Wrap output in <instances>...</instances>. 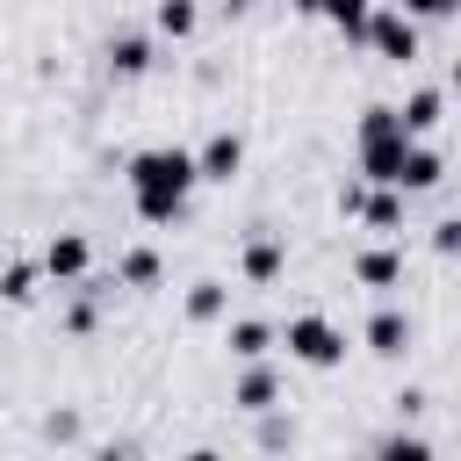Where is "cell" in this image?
Returning <instances> with one entry per match:
<instances>
[{"instance_id": "21", "label": "cell", "mask_w": 461, "mask_h": 461, "mask_svg": "<svg viewBox=\"0 0 461 461\" xmlns=\"http://www.w3.org/2000/svg\"><path fill=\"white\" fill-rule=\"evenodd\" d=\"M389 7H403L411 22H447V14L461 7V0H389Z\"/></svg>"}, {"instance_id": "6", "label": "cell", "mask_w": 461, "mask_h": 461, "mask_svg": "<svg viewBox=\"0 0 461 461\" xmlns=\"http://www.w3.org/2000/svg\"><path fill=\"white\" fill-rule=\"evenodd\" d=\"M439 180H447V158H439L425 137H411V144H403V166H396V187H403V194H432Z\"/></svg>"}, {"instance_id": "18", "label": "cell", "mask_w": 461, "mask_h": 461, "mask_svg": "<svg viewBox=\"0 0 461 461\" xmlns=\"http://www.w3.org/2000/svg\"><path fill=\"white\" fill-rule=\"evenodd\" d=\"M367 14H375V0H324V22H331V29L346 36V43H360Z\"/></svg>"}, {"instance_id": "13", "label": "cell", "mask_w": 461, "mask_h": 461, "mask_svg": "<svg viewBox=\"0 0 461 461\" xmlns=\"http://www.w3.org/2000/svg\"><path fill=\"white\" fill-rule=\"evenodd\" d=\"M360 339H367V353H382V360H396V353L411 346V317H403V310H375Z\"/></svg>"}, {"instance_id": "14", "label": "cell", "mask_w": 461, "mask_h": 461, "mask_svg": "<svg viewBox=\"0 0 461 461\" xmlns=\"http://www.w3.org/2000/svg\"><path fill=\"white\" fill-rule=\"evenodd\" d=\"M36 288H43V267L36 259H7L0 267V303H36Z\"/></svg>"}, {"instance_id": "11", "label": "cell", "mask_w": 461, "mask_h": 461, "mask_svg": "<svg viewBox=\"0 0 461 461\" xmlns=\"http://www.w3.org/2000/svg\"><path fill=\"white\" fill-rule=\"evenodd\" d=\"M396 122H403V137H432V130L447 122V94H439V86H418V94L396 108Z\"/></svg>"}, {"instance_id": "23", "label": "cell", "mask_w": 461, "mask_h": 461, "mask_svg": "<svg viewBox=\"0 0 461 461\" xmlns=\"http://www.w3.org/2000/svg\"><path fill=\"white\" fill-rule=\"evenodd\" d=\"M65 331H94V295H79V303L65 310Z\"/></svg>"}, {"instance_id": "16", "label": "cell", "mask_w": 461, "mask_h": 461, "mask_svg": "<svg viewBox=\"0 0 461 461\" xmlns=\"http://www.w3.org/2000/svg\"><path fill=\"white\" fill-rule=\"evenodd\" d=\"M230 353H238V360H267V353H274V324L238 317V324H230Z\"/></svg>"}, {"instance_id": "19", "label": "cell", "mask_w": 461, "mask_h": 461, "mask_svg": "<svg viewBox=\"0 0 461 461\" xmlns=\"http://www.w3.org/2000/svg\"><path fill=\"white\" fill-rule=\"evenodd\" d=\"M158 36H194V0H158Z\"/></svg>"}, {"instance_id": "22", "label": "cell", "mask_w": 461, "mask_h": 461, "mask_svg": "<svg viewBox=\"0 0 461 461\" xmlns=\"http://www.w3.org/2000/svg\"><path fill=\"white\" fill-rule=\"evenodd\" d=\"M432 252H447V259L461 252V216H439V223H432Z\"/></svg>"}, {"instance_id": "5", "label": "cell", "mask_w": 461, "mask_h": 461, "mask_svg": "<svg viewBox=\"0 0 461 461\" xmlns=\"http://www.w3.org/2000/svg\"><path fill=\"white\" fill-rule=\"evenodd\" d=\"M238 166H245V137H238V130H216V137L194 151V180L230 187V180H238Z\"/></svg>"}, {"instance_id": "25", "label": "cell", "mask_w": 461, "mask_h": 461, "mask_svg": "<svg viewBox=\"0 0 461 461\" xmlns=\"http://www.w3.org/2000/svg\"><path fill=\"white\" fill-rule=\"evenodd\" d=\"M288 7H295V14H324V0H288Z\"/></svg>"}, {"instance_id": "7", "label": "cell", "mask_w": 461, "mask_h": 461, "mask_svg": "<svg viewBox=\"0 0 461 461\" xmlns=\"http://www.w3.org/2000/svg\"><path fill=\"white\" fill-rule=\"evenodd\" d=\"M230 403H238L245 418H267V411L281 403V375H274L267 360H245V375H238V389H230Z\"/></svg>"}, {"instance_id": "1", "label": "cell", "mask_w": 461, "mask_h": 461, "mask_svg": "<svg viewBox=\"0 0 461 461\" xmlns=\"http://www.w3.org/2000/svg\"><path fill=\"white\" fill-rule=\"evenodd\" d=\"M122 180H130V202H137L144 223H180V216H187V194H194V151L151 144V151L130 158Z\"/></svg>"}, {"instance_id": "15", "label": "cell", "mask_w": 461, "mask_h": 461, "mask_svg": "<svg viewBox=\"0 0 461 461\" xmlns=\"http://www.w3.org/2000/svg\"><path fill=\"white\" fill-rule=\"evenodd\" d=\"M158 274H166V267H158V252H151V245H130V252H122V267H115V281H122V288H158Z\"/></svg>"}, {"instance_id": "17", "label": "cell", "mask_w": 461, "mask_h": 461, "mask_svg": "<svg viewBox=\"0 0 461 461\" xmlns=\"http://www.w3.org/2000/svg\"><path fill=\"white\" fill-rule=\"evenodd\" d=\"M223 310H230V288H223V281H194V288H187V317H194V324H216Z\"/></svg>"}, {"instance_id": "10", "label": "cell", "mask_w": 461, "mask_h": 461, "mask_svg": "<svg viewBox=\"0 0 461 461\" xmlns=\"http://www.w3.org/2000/svg\"><path fill=\"white\" fill-rule=\"evenodd\" d=\"M101 58H108V72H115V79H144V72H151V36L122 29V36H108V50H101Z\"/></svg>"}, {"instance_id": "2", "label": "cell", "mask_w": 461, "mask_h": 461, "mask_svg": "<svg viewBox=\"0 0 461 461\" xmlns=\"http://www.w3.org/2000/svg\"><path fill=\"white\" fill-rule=\"evenodd\" d=\"M274 346H288V360H303V367H339V360H346V331H339L331 317H317V310L288 317V324L274 331Z\"/></svg>"}, {"instance_id": "24", "label": "cell", "mask_w": 461, "mask_h": 461, "mask_svg": "<svg viewBox=\"0 0 461 461\" xmlns=\"http://www.w3.org/2000/svg\"><path fill=\"white\" fill-rule=\"evenodd\" d=\"M360 194H367V180H353V187H339V216H360Z\"/></svg>"}, {"instance_id": "12", "label": "cell", "mask_w": 461, "mask_h": 461, "mask_svg": "<svg viewBox=\"0 0 461 461\" xmlns=\"http://www.w3.org/2000/svg\"><path fill=\"white\" fill-rule=\"evenodd\" d=\"M403 202H411L403 187H367V194H360V223L389 238V230H403Z\"/></svg>"}, {"instance_id": "9", "label": "cell", "mask_w": 461, "mask_h": 461, "mask_svg": "<svg viewBox=\"0 0 461 461\" xmlns=\"http://www.w3.org/2000/svg\"><path fill=\"white\" fill-rule=\"evenodd\" d=\"M353 281L375 288V295L396 288V281H403V252H396V245H367V252H353Z\"/></svg>"}, {"instance_id": "20", "label": "cell", "mask_w": 461, "mask_h": 461, "mask_svg": "<svg viewBox=\"0 0 461 461\" xmlns=\"http://www.w3.org/2000/svg\"><path fill=\"white\" fill-rule=\"evenodd\" d=\"M375 454H382V461H432V447H425V439H403V432H389Z\"/></svg>"}, {"instance_id": "3", "label": "cell", "mask_w": 461, "mask_h": 461, "mask_svg": "<svg viewBox=\"0 0 461 461\" xmlns=\"http://www.w3.org/2000/svg\"><path fill=\"white\" fill-rule=\"evenodd\" d=\"M360 43H367L375 58H389V65H411V58H418V22H411L403 7H375L367 29H360Z\"/></svg>"}, {"instance_id": "8", "label": "cell", "mask_w": 461, "mask_h": 461, "mask_svg": "<svg viewBox=\"0 0 461 461\" xmlns=\"http://www.w3.org/2000/svg\"><path fill=\"white\" fill-rule=\"evenodd\" d=\"M238 267H245V281H252V288H267V281H281V267H288V245H281L274 230H259V238H245Z\"/></svg>"}, {"instance_id": "4", "label": "cell", "mask_w": 461, "mask_h": 461, "mask_svg": "<svg viewBox=\"0 0 461 461\" xmlns=\"http://www.w3.org/2000/svg\"><path fill=\"white\" fill-rule=\"evenodd\" d=\"M36 267H43V281H65V288H72V281H86V267H94V245H86L79 230H58V238L43 245V259H36Z\"/></svg>"}]
</instances>
